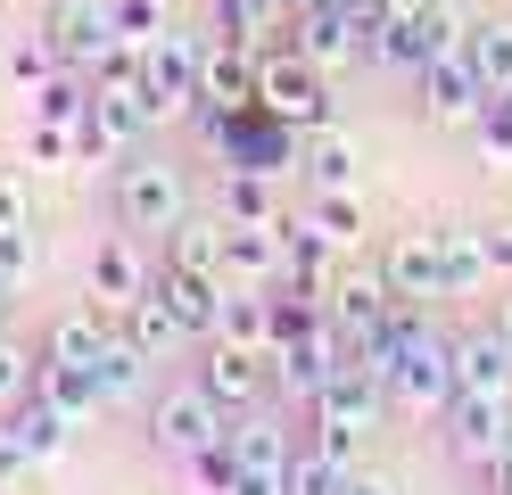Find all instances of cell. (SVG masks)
<instances>
[{
  "label": "cell",
  "instance_id": "1",
  "mask_svg": "<svg viewBox=\"0 0 512 495\" xmlns=\"http://www.w3.org/2000/svg\"><path fill=\"white\" fill-rule=\"evenodd\" d=\"M389 405L413 413V421H438L446 405H455V339H438L430 322L413 330V339L397 347V363H389Z\"/></svg>",
  "mask_w": 512,
  "mask_h": 495
},
{
  "label": "cell",
  "instance_id": "2",
  "mask_svg": "<svg viewBox=\"0 0 512 495\" xmlns=\"http://www.w3.org/2000/svg\"><path fill=\"white\" fill-rule=\"evenodd\" d=\"M256 108L314 132V124H331V75L298 50H273V58H256Z\"/></svg>",
  "mask_w": 512,
  "mask_h": 495
},
{
  "label": "cell",
  "instance_id": "3",
  "mask_svg": "<svg viewBox=\"0 0 512 495\" xmlns=\"http://www.w3.org/2000/svg\"><path fill=\"white\" fill-rule=\"evenodd\" d=\"M199 124H207V141L232 157V174H281V165H298V141H306L298 124H281V116H265V108L199 116Z\"/></svg>",
  "mask_w": 512,
  "mask_h": 495
},
{
  "label": "cell",
  "instance_id": "4",
  "mask_svg": "<svg viewBox=\"0 0 512 495\" xmlns=\"http://www.w3.org/2000/svg\"><path fill=\"white\" fill-rule=\"evenodd\" d=\"M223 429H232V413H223L199 380H190V388H166V396L149 405V438H157V454H174V462L223 446Z\"/></svg>",
  "mask_w": 512,
  "mask_h": 495
},
{
  "label": "cell",
  "instance_id": "5",
  "mask_svg": "<svg viewBox=\"0 0 512 495\" xmlns=\"http://www.w3.org/2000/svg\"><path fill=\"white\" fill-rule=\"evenodd\" d=\"M446 50H463V17L446 9V0H430V9H413V17H389V25H380L372 66H405V75H422V66L446 58Z\"/></svg>",
  "mask_w": 512,
  "mask_h": 495
},
{
  "label": "cell",
  "instance_id": "6",
  "mask_svg": "<svg viewBox=\"0 0 512 495\" xmlns=\"http://www.w3.org/2000/svg\"><path fill=\"white\" fill-rule=\"evenodd\" d=\"M116 223L124 231H174L182 223V174L157 157H124L116 165Z\"/></svg>",
  "mask_w": 512,
  "mask_h": 495
},
{
  "label": "cell",
  "instance_id": "7",
  "mask_svg": "<svg viewBox=\"0 0 512 495\" xmlns=\"http://www.w3.org/2000/svg\"><path fill=\"white\" fill-rule=\"evenodd\" d=\"M141 91H149V108L157 124L182 116V108H199V42L190 33H157V42H141Z\"/></svg>",
  "mask_w": 512,
  "mask_h": 495
},
{
  "label": "cell",
  "instance_id": "8",
  "mask_svg": "<svg viewBox=\"0 0 512 495\" xmlns=\"http://www.w3.org/2000/svg\"><path fill=\"white\" fill-rule=\"evenodd\" d=\"M42 42L58 50V66H100L108 58V42H124L116 33V17H108V0H50L42 9Z\"/></svg>",
  "mask_w": 512,
  "mask_h": 495
},
{
  "label": "cell",
  "instance_id": "9",
  "mask_svg": "<svg viewBox=\"0 0 512 495\" xmlns=\"http://www.w3.org/2000/svg\"><path fill=\"white\" fill-rule=\"evenodd\" d=\"M389 306H397V289H389V273H380V264L339 273V281L323 289V314H331V330H339V347H364L372 330L389 322Z\"/></svg>",
  "mask_w": 512,
  "mask_h": 495
},
{
  "label": "cell",
  "instance_id": "10",
  "mask_svg": "<svg viewBox=\"0 0 512 495\" xmlns=\"http://www.w3.org/2000/svg\"><path fill=\"white\" fill-rule=\"evenodd\" d=\"M199 388L215 396L223 413H248L256 396L273 388V355H265V347H240V339H207V363H199Z\"/></svg>",
  "mask_w": 512,
  "mask_h": 495
},
{
  "label": "cell",
  "instance_id": "11",
  "mask_svg": "<svg viewBox=\"0 0 512 495\" xmlns=\"http://www.w3.org/2000/svg\"><path fill=\"white\" fill-rule=\"evenodd\" d=\"M438 421H446L455 462H471V471H488V462L512 446V405H504V396H455Z\"/></svg>",
  "mask_w": 512,
  "mask_h": 495
},
{
  "label": "cell",
  "instance_id": "12",
  "mask_svg": "<svg viewBox=\"0 0 512 495\" xmlns=\"http://www.w3.org/2000/svg\"><path fill=\"white\" fill-rule=\"evenodd\" d=\"M149 297L182 322V339H215V330H223V281H215V273H190V264H157Z\"/></svg>",
  "mask_w": 512,
  "mask_h": 495
},
{
  "label": "cell",
  "instance_id": "13",
  "mask_svg": "<svg viewBox=\"0 0 512 495\" xmlns=\"http://www.w3.org/2000/svg\"><path fill=\"white\" fill-rule=\"evenodd\" d=\"M223 281H248V289H281L290 281L281 223H223Z\"/></svg>",
  "mask_w": 512,
  "mask_h": 495
},
{
  "label": "cell",
  "instance_id": "14",
  "mask_svg": "<svg viewBox=\"0 0 512 495\" xmlns=\"http://www.w3.org/2000/svg\"><path fill=\"white\" fill-rule=\"evenodd\" d=\"M240 108H256V58L232 33V42L199 50V116H240Z\"/></svg>",
  "mask_w": 512,
  "mask_h": 495
},
{
  "label": "cell",
  "instance_id": "15",
  "mask_svg": "<svg viewBox=\"0 0 512 495\" xmlns=\"http://www.w3.org/2000/svg\"><path fill=\"white\" fill-rule=\"evenodd\" d=\"M380 273H389V289L405 297V306H430V297H455V289H446V264H438V240H430V231H405V240H389V256H380Z\"/></svg>",
  "mask_w": 512,
  "mask_h": 495
},
{
  "label": "cell",
  "instance_id": "16",
  "mask_svg": "<svg viewBox=\"0 0 512 495\" xmlns=\"http://www.w3.org/2000/svg\"><path fill=\"white\" fill-rule=\"evenodd\" d=\"M422 108H430L438 124H471L479 108H488V83L471 75V58H463V50H446V58L422 66Z\"/></svg>",
  "mask_w": 512,
  "mask_h": 495
},
{
  "label": "cell",
  "instance_id": "17",
  "mask_svg": "<svg viewBox=\"0 0 512 495\" xmlns=\"http://www.w3.org/2000/svg\"><path fill=\"white\" fill-rule=\"evenodd\" d=\"M149 281H157V264L141 256V240H108L100 256H91V306H133V297H149Z\"/></svg>",
  "mask_w": 512,
  "mask_h": 495
},
{
  "label": "cell",
  "instance_id": "18",
  "mask_svg": "<svg viewBox=\"0 0 512 495\" xmlns=\"http://www.w3.org/2000/svg\"><path fill=\"white\" fill-rule=\"evenodd\" d=\"M223 446H232L240 471H290V454H298L290 421H281V413H256V405H248L232 429H223Z\"/></svg>",
  "mask_w": 512,
  "mask_h": 495
},
{
  "label": "cell",
  "instance_id": "19",
  "mask_svg": "<svg viewBox=\"0 0 512 495\" xmlns=\"http://www.w3.org/2000/svg\"><path fill=\"white\" fill-rule=\"evenodd\" d=\"M455 396H512V347H504V330H471V339H455Z\"/></svg>",
  "mask_w": 512,
  "mask_h": 495
},
{
  "label": "cell",
  "instance_id": "20",
  "mask_svg": "<svg viewBox=\"0 0 512 495\" xmlns=\"http://www.w3.org/2000/svg\"><path fill=\"white\" fill-rule=\"evenodd\" d=\"M290 33H298V58H314V66H323V75H339V66H356L364 58V42H356V25H347L339 9H298L290 17Z\"/></svg>",
  "mask_w": 512,
  "mask_h": 495
},
{
  "label": "cell",
  "instance_id": "21",
  "mask_svg": "<svg viewBox=\"0 0 512 495\" xmlns=\"http://www.w3.org/2000/svg\"><path fill=\"white\" fill-rule=\"evenodd\" d=\"M430 240H438V264H446V289H455V297H471V289L496 281L488 231H479V223H430Z\"/></svg>",
  "mask_w": 512,
  "mask_h": 495
},
{
  "label": "cell",
  "instance_id": "22",
  "mask_svg": "<svg viewBox=\"0 0 512 495\" xmlns=\"http://www.w3.org/2000/svg\"><path fill=\"white\" fill-rule=\"evenodd\" d=\"M356 141H347V132L339 124H314L306 132V141H298V174L314 182V190H356Z\"/></svg>",
  "mask_w": 512,
  "mask_h": 495
},
{
  "label": "cell",
  "instance_id": "23",
  "mask_svg": "<svg viewBox=\"0 0 512 495\" xmlns=\"http://www.w3.org/2000/svg\"><path fill=\"white\" fill-rule=\"evenodd\" d=\"M34 396H50V405L58 413H67V421H91V413H108V396H100V380H91L83 372V363H34Z\"/></svg>",
  "mask_w": 512,
  "mask_h": 495
},
{
  "label": "cell",
  "instance_id": "24",
  "mask_svg": "<svg viewBox=\"0 0 512 495\" xmlns=\"http://www.w3.org/2000/svg\"><path fill=\"white\" fill-rule=\"evenodd\" d=\"M100 347H108V322H100V306H75V314H50V330H42V355L50 363H100Z\"/></svg>",
  "mask_w": 512,
  "mask_h": 495
},
{
  "label": "cell",
  "instance_id": "25",
  "mask_svg": "<svg viewBox=\"0 0 512 495\" xmlns=\"http://www.w3.org/2000/svg\"><path fill=\"white\" fill-rule=\"evenodd\" d=\"M463 58L488 91H512V17H479L463 25Z\"/></svg>",
  "mask_w": 512,
  "mask_h": 495
},
{
  "label": "cell",
  "instance_id": "26",
  "mask_svg": "<svg viewBox=\"0 0 512 495\" xmlns=\"http://www.w3.org/2000/svg\"><path fill=\"white\" fill-rule=\"evenodd\" d=\"M91 116H100L124 149H133L141 132L157 124V108H149V91H141V83H91Z\"/></svg>",
  "mask_w": 512,
  "mask_h": 495
},
{
  "label": "cell",
  "instance_id": "27",
  "mask_svg": "<svg viewBox=\"0 0 512 495\" xmlns=\"http://www.w3.org/2000/svg\"><path fill=\"white\" fill-rule=\"evenodd\" d=\"M116 330H124V339H133V347H141L149 363H166V355L182 347V322H174L166 306H157V297H133V306H124V322H116Z\"/></svg>",
  "mask_w": 512,
  "mask_h": 495
},
{
  "label": "cell",
  "instance_id": "28",
  "mask_svg": "<svg viewBox=\"0 0 512 495\" xmlns=\"http://www.w3.org/2000/svg\"><path fill=\"white\" fill-rule=\"evenodd\" d=\"M91 380H100V396H108V405H124V396L149 380V355L124 339V330H108V347H100V363H91Z\"/></svg>",
  "mask_w": 512,
  "mask_h": 495
},
{
  "label": "cell",
  "instance_id": "29",
  "mask_svg": "<svg viewBox=\"0 0 512 495\" xmlns=\"http://www.w3.org/2000/svg\"><path fill=\"white\" fill-rule=\"evenodd\" d=\"M166 264H190V273H215L223 281V223H174L166 231Z\"/></svg>",
  "mask_w": 512,
  "mask_h": 495
},
{
  "label": "cell",
  "instance_id": "30",
  "mask_svg": "<svg viewBox=\"0 0 512 495\" xmlns=\"http://www.w3.org/2000/svg\"><path fill=\"white\" fill-rule=\"evenodd\" d=\"M9 421H17V438H25V446H34L42 462H50V454H67V438H75V421H67V413H58V405H50V396H25V405H17Z\"/></svg>",
  "mask_w": 512,
  "mask_h": 495
},
{
  "label": "cell",
  "instance_id": "31",
  "mask_svg": "<svg viewBox=\"0 0 512 495\" xmlns=\"http://www.w3.org/2000/svg\"><path fill=\"white\" fill-rule=\"evenodd\" d=\"M34 116H50V124H83V116H91L83 66H58V75H42V83H34Z\"/></svg>",
  "mask_w": 512,
  "mask_h": 495
},
{
  "label": "cell",
  "instance_id": "32",
  "mask_svg": "<svg viewBox=\"0 0 512 495\" xmlns=\"http://www.w3.org/2000/svg\"><path fill=\"white\" fill-rule=\"evenodd\" d=\"M463 132L479 141V157H488L496 174H512V91H488V108H479Z\"/></svg>",
  "mask_w": 512,
  "mask_h": 495
},
{
  "label": "cell",
  "instance_id": "33",
  "mask_svg": "<svg viewBox=\"0 0 512 495\" xmlns=\"http://www.w3.org/2000/svg\"><path fill=\"white\" fill-rule=\"evenodd\" d=\"M223 223H281L273 174H232V190H223Z\"/></svg>",
  "mask_w": 512,
  "mask_h": 495
},
{
  "label": "cell",
  "instance_id": "34",
  "mask_svg": "<svg viewBox=\"0 0 512 495\" xmlns=\"http://www.w3.org/2000/svg\"><path fill=\"white\" fill-rule=\"evenodd\" d=\"M356 471H364V462H356ZM281 487H290V495H339V487H347V471H339L331 454L298 446V454H290V471H281Z\"/></svg>",
  "mask_w": 512,
  "mask_h": 495
},
{
  "label": "cell",
  "instance_id": "35",
  "mask_svg": "<svg viewBox=\"0 0 512 495\" xmlns=\"http://www.w3.org/2000/svg\"><path fill=\"white\" fill-rule=\"evenodd\" d=\"M306 215L323 223L339 248H356V240H364V198H356V190H314V207H306Z\"/></svg>",
  "mask_w": 512,
  "mask_h": 495
},
{
  "label": "cell",
  "instance_id": "36",
  "mask_svg": "<svg viewBox=\"0 0 512 495\" xmlns=\"http://www.w3.org/2000/svg\"><path fill=\"white\" fill-rule=\"evenodd\" d=\"M364 438H372V429H356V421H331V413H314V429H306V446H314V454H331L339 471H356V462H364Z\"/></svg>",
  "mask_w": 512,
  "mask_h": 495
},
{
  "label": "cell",
  "instance_id": "37",
  "mask_svg": "<svg viewBox=\"0 0 512 495\" xmlns=\"http://www.w3.org/2000/svg\"><path fill=\"white\" fill-rule=\"evenodd\" d=\"M34 363H42L34 347H17L9 330H0V413H17L25 396H34Z\"/></svg>",
  "mask_w": 512,
  "mask_h": 495
},
{
  "label": "cell",
  "instance_id": "38",
  "mask_svg": "<svg viewBox=\"0 0 512 495\" xmlns=\"http://www.w3.org/2000/svg\"><path fill=\"white\" fill-rule=\"evenodd\" d=\"M34 471H42V454L17 438L9 413H0V495H25V487H34Z\"/></svg>",
  "mask_w": 512,
  "mask_h": 495
},
{
  "label": "cell",
  "instance_id": "39",
  "mask_svg": "<svg viewBox=\"0 0 512 495\" xmlns=\"http://www.w3.org/2000/svg\"><path fill=\"white\" fill-rule=\"evenodd\" d=\"M25 157H34V165H83V141H75V124L34 116V132H25Z\"/></svg>",
  "mask_w": 512,
  "mask_h": 495
},
{
  "label": "cell",
  "instance_id": "40",
  "mask_svg": "<svg viewBox=\"0 0 512 495\" xmlns=\"http://www.w3.org/2000/svg\"><path fill=\"white\" fill-rule=\"evenodd\" d=\"M223 17L240 42H256V33H290V0H223Z\"/></svg>",
  "mask_w": 512,
  "mask_h": 495
},
{
  "label": "cell",
  "instance_id": "41",
  "mask_svg": "<svg viewBox=\"0 0 512 495\" xmlns=\"http://www.w3.org/2000/svg\"><path fill=\"white\" fill-rule=\"evenodd\" d=\"M108 17H116L124 42H157L166 33V0H108Z\"/></svg>",
  "mask_w": 512,
  "mask_h": 495
},
{
  "label": "cell",
  "instance_id": "42",
  "mask_svg": "<svg viewBox=\"0 0 512 495\" xmlns=\"http://www.w3.org/2000/svg\"><path fill=\"white\" fill-rule=\"evenodd\" d=\"M182 471H190V487H199V495H232L240 462H232V446H207V454H190Z\"/></svg>",
  "mask_w": 512,
  "mask_h": 495
},
{
  "label": "cell",
  "instance_id": "43",
  "mask_svg": "<svg viewBox=\"0 0 512 495\" xmlns=\"http://www.w3.org/2000/svg\"><path fill=\"white\" fill-rule=\"evenodd\" d=\"M17 289H34V231L0 240V297H17Z\"/></svg>",
  "mask_w": 512,
  "mask_h": 495
},
{
  "label": "cell",
  "instance_id": "44",
  "mask_svg": "<svg viewBox=\"0 0 512 495\" xmlns=\"http://www.w3.org/2000/svg\"><path fill=\"white\" fill-rule=\"evenodd\" d=\"M331 9L347 17V25H356V42H364V58H372V42H380V25H389L397 9H389V0H331Z\"/></svg>",
  "mask_w": 512,
  "mask_h": 495
},
{
  "label": "cell",
  "instance_id": "45",
  "mask_svg": "<svg viewBox=\"0 0 512 495\" xmlns=\"http://www.w3.org/2000/svg\"><path fill=\"white\" fill-rule=\"evenodd\" d=\"M9 75H17L25 91H34L42 75H58V50H50V42H42V33H34V42H17V50H9Z\"/></svg>",
  "mask_w": 512,
  "mask_h": 495
},
{
  "label": "cell",
  "instance_id": "46",
  "mask_svg": "<svg viewBox=\"0 0 512 495\" xmlns=\"http://www.w3.org/2000/svg\"><path fill=\"white\" fill-rule=\"evenodd\" d=\"M9 231H34V207H25V182L17 174H0V240Z\"/></svg>",
  "mask_w": 512,
  "mask_h": 495
},
{
  "label": "cell",
  "instance_id": "47",
  "mask_svg": "<svg viewBox=\"0 0 512 495\" xmlns=\"http://www.w3.org/2000/svg\"><path fill=\"white\" fill-rule=\"evenodd\" d=\"M232 495H290V487H281V471H240Z\"/></svg>",
  "mask_w": 512,
  "mask_h": 495
},
{
  "label": "cell",
  "instance_id": "48",
  "mask_svg": "<svg viewBox=\"0 0 512 495\" xmlns=\"http://www.w3.org/2000/svg\"><path fill=\"white\" fill-rule=\"evenodd\" d=\"M479 487H488V495H512V446L488 462V471H479Z\"/></svg>",
  "mask_w": 512,
  "mask_h": 495
},
{
  "label": "cell",
  "instance_id": "49",
  "mask_svg": "<svg viewBox=\"0 0 512 495\" xmlns=\"http://www.w3.org/2000/svg\"><path fill=\"white\" fill-rule=\"evenodd\" d=\"M339 495H397V479H380V471H347Z\"/></svg>",
  "mask_w": 512,
  "mask_h": 495
},
{
  "label": "cell",
  "instance_id": "50",
  "mask_svg": "<svg viewBox=\"0 0 512 495\" xmlns=\"http://www.w3.org/2000/svg\"><path fill=\"white\" fill-rule=\"evenodd\" d=\"M488 264H496V273H512V223L488 231Z\"/></svg>",
  "mask_w": 512,
  "mask_h": 495
},
{
  "label": "cell",
  "instance_id": "51",
  "mask_svg": "<svg viewBox=\"0 0 512 495\" xmlns=\"http://www.w3.org/2000/svg\"><path fill=\"white\" fill-rule=\"evenodd\" d=\"M496 330H504V347H512V297H504V306H496Z\"/></svg>",
  "mask_w": 512,
  "mask_h": 495
},
{
  "label": "cell",
  "instance_id": "52",
  "mask_svg": "<svg viewBox=\"0 0 512 495\" xmlns=\"http://www.w3.org/2000/svg\"><path fill=\"white\" fill-rule=\"evenodd\" d=\"M389 9H397V17H413V9H430V0H389Z\"/></svg>",
  "mask_w": 512,
  "mask_h": 495
},
{
  "label": "cell",
  "instance_id": "53",
  "mask_svg": "<svg viewBox=\"0 0 512 495\" xmlns=\"http://www.w3.org/2000/svg\"><path fill=\"white\" fill-rule=\"evenodd\" d=\"M298 9H331V0H290V17H298Z\"/></svg>",
  "mask_w": 512,
  "mask_h": 495
},
{
  "label": "cell",
  "instance_id": "54",
  "mask_svg": "<svg viewBox=\"0 0 512 495\" xmlns=\"http://www.w3.org/2000/svg\"><path fill=\"white\" fill-rule=\"evenodd\" d=\"M0 330H9V297H0Z\"/></svg>",
  "mask_w": 512,
  "mask_h": 495
}]
</instances>
